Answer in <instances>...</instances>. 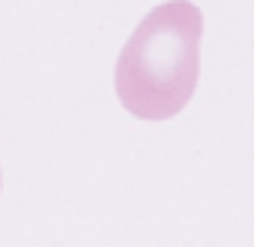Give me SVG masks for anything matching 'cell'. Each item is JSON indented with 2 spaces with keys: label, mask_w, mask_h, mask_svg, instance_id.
Listing matches in <instances>:
<instances>
[{
  "label": "cell",
  "mask_w": 254,
  "mask_h": 247,
  "mask_svg": "<svg viewBox=\"0 0 254 247\" xmlns=\"http://www.w3.org/2000/svg\"><path fill=\"white\" fill-rule=\"evenodd\" d=\"M204 17L190 0L154 7L117 53L114 91L127 114L171 120L190 104L201 74Z\"/></svg>",
  "instance_id": "obj_1"
}]
</instances>
